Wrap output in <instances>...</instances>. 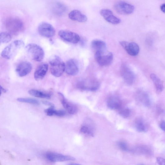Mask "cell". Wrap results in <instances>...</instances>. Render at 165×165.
Listing matches in <instances>:
<instances>
[{
	"instance_id": "obj_1",
	"label": "cell",
	"mask_w": 165,
	"mask_h": 165,
	"mask_svg": "<svg viewBox=\"0 0 165 165\" xmlns=\"http://www.w3.org/2000/svg\"><path fill=\"white\" fill-rule=\"evenodd\" d=\"M5 27L9 33L15 35L21 33L24 28V23L21 19L14 17H10L7 19Z\"/></svg>"
},
{
	"instance_id": "obj_2",
	"label": "cell",
	"mask_w": 165,
	"mask_h": 165,
	"mask_svg": "<svg viewBox=\"0 0 165 165\" xmlns=\"http://www.w3.org/2000/svg\"><path fill=\"white\" fill-rule=\"evenodd\" d=\"M51 74L56 77L61 76L65 70V64L56 55L52 56L49 60Z\"/></svg>"
},
{
	"instance_id": "obj_3",
	"label": "cell",
	"mask_w": 165,
	"mask_h": 165,
	"mask_svg": "<svg viewBox=\"0 0 165 165\" xmlns=\"http://www.w3.org/2000/svg\"><path fill=\"white\" fill-rule=\"evenodd\" d=\"M24 46V42L22 40L14 41L5 48L1 56L5 59H11Z\"/></svg>"
},
{
	"instance_id": "obj_4",
	"label": "cell",
	"mask_w": 165,
	"mask_h": 165,
	"mask_svg": "<svg viewBox=\"0 0 165 165\" xmlns=\"http://www.w3.org/2000/svg\"><path fill=\"white\" fill-rule=\"evenodd\" d=\"M25 49L27 53L33 60L41 62L44 59V51L40 46L35 44H30L25 47Z\"/></svg>"
},
{
	"instance_id": "obj_5",
	"label": "cell",
	"mask_w": 165,
	"mask_h": 165,
	"mask_svg": "<svg viewBox=\"0 0 165 165\" xmlns=\"http://www.w3.org/2000/svg\"><path fill=\"white\" fill-rule=\"evenodd\" d=\"M58 34L63 41L68 42L76 44L78 43L80 40L78 34L70 31L61 30Z\"/></svg>"
},
{
	"instance_id": "obj_6",
	"label": "cell",
	"mask_w": 165,
	"mask_h": 165,
	"mask_svg": "<svg viewBox=\"0 0 165 165\" xmlns=\"http://www.w3.org/2000/svg\"><path fill=\"white\" fill-rule=\"evenodd\" d=\"M38 31L41 36L47 38L52 37L56 34L54 27L51 24L46 22H42L38 26Z\"/></svg>"
},
{
	"instance_id": "obj_7",
	"label": "cell",
	"mask_w": 165,
	"mask_h": 165,
	"mask_svg": "<svg viewBox=\"0 0 165 165\" xmlns=\"http://www.w3.org/2000/svg\"><path fill=\"white\" fill-rule=\"evenodd\" d=\"M114 8L116 12L122 15H129L134 10V7L132 5L124 2H119L115 3Z\"/></svg>"
},
{
	"instance_id": "obj_8",
	"label": "cell",
	"mask_w": 165,
	"mask_h": 165,
	"mask_svg": "<svg viewBox=\"0 0 165 165\" xmlns=\"http://www.w3.org/2000/svg\"><path fill=\"white\" fill-rule=\"evenodd\" d=\"M95 56L96 62L102 66H109L112 63L113 59V54L110 52H106L103 54L96 53Z\"/></svg>"
},
{
	"instance_id": "obj_9",
	"label": "cell",
	"mask_w": 165,
	"mask_h": 165,
	"mask_svg": "<svg viewBox=\"0 0 165 165\" xmlns=\"http://www.w3.org/2000/svg\"><path fill=\"white\" fill-rule=\"evenodd\" d=\"M45 157L47 160L53 162L74 161L75 159L71 156L51 152L46 153Z\"/></svg>"
},
{
	"instance_id": "obj_10",
	"label": "cell",
	"mask_w": 165,
	"mask_h": 165,
	"mask_svg": "<svg viewBox=\"0 0 165 165\" xmlns=\"http://www.w3.org/2000/svg\"><path fill=\"white\" fill-rule=\"evenodd\" d=\"M121 74L126 83L131 85L134 81L135 75L133 72L126 64H123L121 68Z\"/></svg>"
},
{
	"instance_id": "obj_11",
	"label": "cell",
	"mask_w": 165,
	"mask_h": 165,
	"mask_svg": "<svg viewBox=\"0 0 165 165\" xmlns=\"http://www.w3.org/2000/svg\"><path fill=\"white\" fill-rule=\"evenodd\" d=\"M120 44L124 50L130 56H137L140 51V48L138 45L134 42L130 43L126 41H121Z\"/></svg>"
},
{
	"instance_id": "obj_12",
	"label": "cell",
	"mask_w": 165,
	"mask_h": 165,
	"mask_svg": "<svg viewBox=\"0 0 165 165\" xmlns=\"http://www.w3.org/2000/svg\"><path fill=\"white\" fill-rule=\"evenodd\" d=\"M32 68V65L31 63L28 61H23L17 65L16 71L19 76L23 77L30 73Z\"/></svg>"
},
{
	"instance_id": "obj_13",
	"label": "cell",
	"mask_w": 165,
	"mask_h": 165,
	"mask_svg": "<svg viewBox=\"0 0 165 165\" xmlns=\"http://www.w3.org/2000/svg\"><path fill=\"white\" fill-rule=\"evenodd\" d=\"M100 13L105 20L109 23L117 25L121 22V19L115 16L113 12L109 9L101 10Z\"/></svg>"
},
{
	"instance_id": "obj_14",
	"label": "cell",
	"mask_w": 165,
	"mask_h": 165,
	"mask_svg": "<svg viewBox=\"0 0 165 165\" xmlns=\"http://www.w3.org/2000/svg\"><path fill=\"white\" fill-rule=\"evenodd\" d=\"M77 87L81 90L95 91L99 89V85L95 80L82 81L77 84Z\"/></svg>"
},
{
	"instance_id": "obj_15",
	"label": "cell",
	"mask_w": 165,
	"mask_h": 165,
	"mask_svg": "<svg viewBox=\"0 0 165 165\" xmlns=\"http://www.w3.org/2000/svg\"><path fill=\"white\" fill-rule=\"evenodd\" d=\"M65 71L67 74L70 75H75L78 73V64L75 60L70 59L66 62Z\"/></svg>"
},
{
	"instance_id": "obj_16",
	"label": "cell",
	"mask_w": 165,
	"mask_h": 165,
	"mask_svg": "<svg viewBox=\"0 0 165 165\" xmlns=\"http://www.w3.org/2000/svg\"><path fill=\"white\" fill-rule=\"evenodd\" d=\"M59 95L61 97V103L64 108L71 114H75L77 111V108L76 105L67 100L63 94L59 93Z\"/></svg>"
},
{
	"instance_id": "obj_17",
	"label": "cell",
	"mask_w": 165,
	"mask_h": 165,
	"mask_svg": "<svg viewBox=\"0 0 165 165\" xmlns=\"http://www.w3.org/2000/svg\"><path fill=\"white\" fill-rule=\"evenodd\" d=\"M48 65L46 63H43L39 66L34 73V78L36 81L42 80L48 70Z\"/></svg>"
},
{
	"instance_id": "obj_18",
	"label": "cell",
	"mask_w": 165,
	"mask_h": 165,
	"mask_svg": "<svg viewBox=\"0 0 165 165\" xmlns=\"http://www.w3.org/2000/svg\"><path fill=\"white\" fill-rule=\"evenodd\" d=\"M91 46L95 54H103L106 52V45L103 41L99 40H94L92 41Z\"/></svg>"
},
{
	"instance_id": "obj_19",
	"label": "cell",
	"mask_w": 165,
	"mask_h": 165,
	"mask_svg": "<svg viewBox=\"0 0 165 165\" xmlns=\"http://www.w3.org/2000/svg\"><path fill=\"white\" fill-rule=\"evenodd\" d=\"M71 20L81 23H84L87 21L86 16L77 10H74L71 12L69 15Z\"/></svg>"
},
{
	"instance_id": "obj_20",
	"label": "cell",
	"mask_w": 165,
	"mask_h": 165,
	"mask_svg": "<svg viewBox=\"0 0 165 165\" xmlns=\"http://www.w3.org/2000/svg\"><path fill=\"white\" fill-rule=\"evenodd\" d=\"M52 11L55 15L60 16L64 14L67 10L66 7L63 3L56 2L52 5Z\"/></svg>"
},
{
	"instance_id": "obj_21",
	"label": "cell",
	"mask_w": 165,
	"mask_h": 165,
	"mask_svg": "<svg viewBox=\"0 0 165 165\" xmlns=\"http://www.w3.org/2000/svg\"><path fill=\"white\" fill-rule=\"evenodd\" d=\"M108 107L112 110L119 109L121 107V102L117 97L112 96L107 101Z\"/></svg>"
},
{
	"instance_id": "obj_22",
	"label": "cell",
	"mask_w": 165,
	"mask_h": 165,
	"mask_svg": "<svg viewBox=\"0 0 165 165\" xmlns=\"http://www.w3.org/2000/svg\"><path fill=\"white\" fill-rule=\"evenodd\" d=\"M28 93L36 98L46 99H51L52 95L51 93L44 92L36 90H29Z\"/></svg>"
},
{
	"instance_id": "obj_23",
	"label": "cell",
	"mask_w": 165,
	"mask_h": 165,
	"mask_svg": "<svg viewBox=\"0 0 165 165\" xmlns=\"http://www.w3.org/2000/svg\"><path fill=\"white\" fill-rule=\"evenodd\" d=\"M138 100L143 105L146 106H149L151 104L150 100L148 95L143 91H139L137 94Z\"/></svg>"
},
{
	"instance_id": "obj_24",
	"label": "cell",
	"mask_w": 165,
	"mask_h": 165,
	"mask_svg": "<svg viewBox=\"0 0 165 165\" xmlns=\"http://www.w3.org/2000/svg\"><path fill=\"white\" fill-rule=\"evenodd\" d=\"M150 76L157 91L159 92H162L164 89V86L160 79L156 74L153 73L151 74Z\"/></svg>"
},
{
	"instance_id": "obj_25",
	"label": "cell",
	"mask_w": 165,
	"mask_h": 165,
	"mask_svg": "<svg viewBox=\"0 0 165 165\" xmlns=\"http://www.w3.org/2000/svg\"><path fill=\"white\" fill-rule=\"evenodd\" d=\"M136 129L139 132H144L147 130V128L143 120L141 119H138L135 122Z\"/></svg>"
},
{
	"instance_id": "obj_26",
	"label": "cell",
	"mask_w": 165,
	"mask_h": 165,
	"mask_svg": "<svg viewBox=\"0 0 165 165\" xmlns=\"http://www.w3.org/2000/svg\"><path fill=\"white\" fill-rule=\"evenodd\" d=\"M80 132L82 133L90 136H94V129L90 125L85 124L82 126L80 129Z\"/></svg>"
},
{
	"instance_id": "obj_27",
	"label": "cell",
	"mask_w": 165,
	"mask_h": 165,
	"mask_svg": "<svg viewBox=\"0 0 165 165\" xmlns=\"http://www.w3.org/2000/svg\"><path fill=\"white\" fill-rule=\"evenodd\" d=\"M12 40V36L8 32H4L1 33L0 35V42L1 44H7Z\"/></svg>"
},
{
	"instance_id": "obj_28",
	"label": "cell",
	"mask_w": 165,
	"mask_h": 165,
	"mask_svg": "<svg viewBox=\"0 0 165 165\" xmlns=\"http://www.w3.org/2000/svg\"><path fill=\"white\" fill-rule=\"evenodd\" d=\"M19 102L27 103L34 105H38L40 102L38 100L33 99L27 98H19L17 99Z\"/></svg>"
},
{
	"instance_id": "obj_29",
	"label": "cell",
	"mask_w": 165,
	"mask_h": 165,
	"mask_svg": "<svg viewBox=\"0 0 165 165\" xmlns=\"http://www.w3.org/2000/svg\"><path fill=\"white\" fill-rule=\"evenodd\" d=\"M119 113L123 118H129L130 114V109L128 108H122L119 109Z\"/></svg>"
},
{
	"instance_id": "obj_30",
	"label": "cell",
	"mask_w": 165,
	"mask_h": 165,
	"mask_svg": "<svg viewBox=\"0 0 165 165\" xmlns=\"http://www.w3.org/2000/svg\"><path fill=\"white\" fill-rule=\"evenodd\" d=\"M118 145L120 148L123 151L128 152L129 150L128 145L124 142H119L118 143Z\"/></svg>"
},
{
	"instance_id": "obj_31",
	"label": "cell",
	"mask_w": 165,
	"mask_h": 165,
	"mask_svg": "<svg viewBox=\"0 0 165 165\" xmlns=\"http://www.w3.org/2000/svg\"><path fill=\"white\" fill-rule=\"evenodd\" d=\"M66 114V112L63 110H56L55 109L53 115H55L59 117H63Z\"/></svg>"
},
{
	"instance_id": "obj_32",
	"label": "cell",
	"mask_w": 165,
	"mask_h": 165,
	"mask_svg": "<svg viewBox=\"0 0 165 165\" xmlns=\"http://www.w3.org/2000/svg\"><path fill=\"white\" fill-rule=\"evenodd\" d=\"M157 161L159 165H165V159L161 157H158Z\"/></svg>"
},
{
	"instance_id": "obj_33",
	"label": "cell",
	"mask_w": 165,
	"mask_h": 165,
	"mask_svg": "<svg viewBox=\"0 0 165 165\" xmlns=\"http://www.w3.org/2000/svg\"><path fill=\"white\" fill-rule=\"evenodd\" d=\"M160 127L165 132V121H163L161 122Z\"/></svg>"
},
{
	"instance_id": "obj_34",
	"label": "cell",
	"mask_w": 165,
	"mask_h": 165,
	"mask_svg": "<svg viewBox=\"0 0 165 165\" xmlns=\"http://www.w3.org/2000/svg\"><path fill=\"white\" fill-rule=\"evenodd\" d=\"M42 102L44 104L50 106V107H54V105L50 102L46 101H42Z\"/></svg>"
},
{
	"instance_id": "obj_35",
	"label": "cell",
	"mask_w": 165,
	"mask_h": 165,
	"mask_svg": "<svg viewBox=\"0 0 165 165\" xmlns=\"http://www.w3.org/2000/svg\"><path fill=\"white\" fill-rule=\"evenodd\" d=\"M161 11L164 13H165V3L162 4L160 7Z\"/></svg>"
},
{
	"instance_id": "obj_36",
	"label": "cell",
	"mask_w": 165,
	"mask_h": 165,
	"mask_svg": "<svg viewBox=\"0 0 165 165\" xmlns=\"http://www.w3.org/2000/svg\"><path fill=\"white\" fill-rule=\"evenodd\" d=\"M1 93L2 92L3 93H5L7 92V90L6 89H5L4 87L1 86Z\"/></svg>"
},
{
	"instance_id": "obj_37",
	"label": "cell",
	"mask_w": 165,
	"mask_h": 165,
	"mask_svg": "<svg viewBox=\"0 0 165 165\" xmlns=\"http://www.w3.org/2000/svg\"><path fill=\"white\" fill-rule=\"evenodd\" d=\"M67 165H82L79 164H77L76 163H70Z\"/></svg>"
},
{
	"instance_id": "obj_38",
	"label": "cell",
	"mask_w": 165,
	"mask_h": 165,
	"mask_svg": "<svg viewBox=\"0 0 165 165\" xmlns=\"http://www.w3.org/2000/svg\"><path fill=\"white\" fill-rule=\"evenodd\" d=\"M137 165H144L143 164H138Z\"/></svg>"
}]
</instances>
